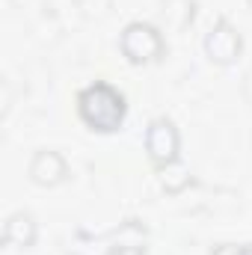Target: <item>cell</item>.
<instances>
[{
    "label": "cell",
    "instance_id": "cell-5",
    "mask_svg": "<svg viewBox=\"0 0 252 255\" xmlns=\"http://www.w3.org/2000/svg\"><path fill=\"white\" fill-rule=\"evenodd\" d=\"M208 48H211V54H214L217 60H232L235 51H238V39L232 36V30L217 27V33L208 39Z\"/></svg>",
    "mask_w": 252,
    "mask_h": 255
},
{
    "label": "cell",
    "instance_id": "cell-1",
    "mask_svg": "<svg viewBox=\"0 0 252 255\" xmlns=\"http://www.w3.org/2000/svg\"><path fill=\"white\" fill-rule=\"evenodd\" d=\"M80 113H83V119L89 125L110 130L122 119V98L113 89H107V86H92L80 98Z\"/></svg>",
    "mask_w": 252,
    "mask_h": 255
},
{
    "label": "cell",
    "instance_id": "cell-4",
    "mask_svg": "<svg viewBox=\"0 0 252 255\" xmlns=\"http://www.w3.org/2000/svg\"><path fill=\"white\" fill-rule=\"evenodd\" d=\"M148 148L154 157H172L175 151V130L169 128V122H154L148 130Z\"/></svg>",
    "mask_w": 252,
    "mask_h": 255
},
{
    "label": "cell",
    "instance_id": "cell-6",
    "mask_svg": "<svg viewBox=\"0 0 252 255\" xmlns=\"http://www.w3.org/2000/svg\"><path fill=\"white\" fill-rule=\"evenodd\" d=\"M6 241L12 244H30L33 241V220L27 214H15L9 223H6Z\"/></svg>",
    "mask_w": 252,
    "mask_h": 255
},
{
    "label": "cell",
    "instance_id": "cell-2",
    "mask_svg": "<svg viewBox=\"0 0 252 255\" xmlns=\"http://www.w3.org/2000/svg\"><path fill=\"white\" fill-rule=\"evenodd\" d=\"M65 172L63 160L54 154V151H42V154H36V160H33V166H30V175L36 178V181H42V184H54V181H60Z\"/></svg>",
    "mask_w": 252,
    "mask_h": 255
},
{
    "label": "cell",
    "instance_id": "cell-3",
    "mask_svg": "<svg viewBox=\"0 0 252 255\" xmlns=\"http://www.w3.org/2000/svg\"><path fill=\"white\" fill-rule=\"evenodd\" d=\"M139 45L130 57L133 60H148L151 54H157V48H160V42H157V36H154V30L151 27H127V33H125V45Z\"/></svg>",
    "mask_w": 252,
    "mask_h": 255
}]
</instances>
